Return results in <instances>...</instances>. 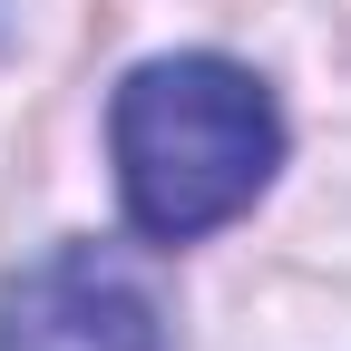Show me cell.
Here are the masks:
<instances>
[{
    "instance_id": "6da1fadb",
    "label": "cell",
    "mask_w": 351,
    "mask_h": 351,
    "mask_svg": "<svg viewBox=\"0 0 351 351\" xmlns=\"http://www.w3.org/2000/svg\"><path fill=\"white\" fill-rule=\"evenodd\" d=\"M117 186L137 234L195 244L274 186L283 166V117L263 98V78L234 59H147L117 88Z\"/></svg>"
},
{
    "instance_id": "7a4b0ae2",
    "label": "cell",
    "mask_w": 351,
    "mask_h": 351,
    "mask_svg": "<svg viewBox=\"0 0 351 351\" xmlns=\"http://www.w3.org/2000/svg\"><path fill=\"white\" fill-rule=\"evenodd\" d=\"M0 351H176L156 293L108 244H59L0 283Z\"/></svg>"
}]
</instances>
